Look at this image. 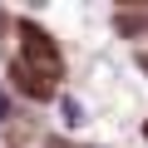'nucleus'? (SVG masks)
<instances>
[{
    "mask_svg": "<svg viewBox=\"0 0 148 148\" xmlns=\"http://www.w3.org/2000/svg\"><path fill=\"white\" fill-rule=\"evenodd\" d=\"M59 114H64L69 128H84V123H89V119H84V104L74 99V94H59Z\"/></svg>",
    "mask_w": 148,
    "mask_h": 148,
    "instance_id": "nucleus-1",
    "label": "nucleus"
},
{
    "mask_svg": "<svg viewBox=\"0 0 148 148\" xmlns=\"http://www.w3.org/2000/svg\"><path fill=\"white\" fill-rule=\"evenodd\" d=\"M5 109H10V104H5V94H0V123H5Z\"/></svg>",
    "mask_w": 148,
    "mask_h": 148,
    "instance_id": "nucleus-2",
    "label": "nucleus"
}]
</instances>
